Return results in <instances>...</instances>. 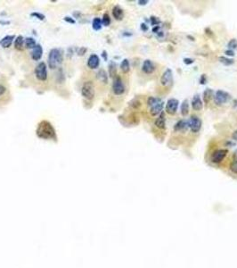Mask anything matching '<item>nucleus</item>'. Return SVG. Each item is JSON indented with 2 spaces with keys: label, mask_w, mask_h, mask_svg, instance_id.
Segmentation results:
<instances>
[{
  "label": "nucleus",
  "mask_w": 237,
  "mask_h": 268,
  "mask_svg": "<svg viewBox=\"0 0 237 268\" xmlns=\"http://www.w3.org/2000/svg\"><path fill=\"white\" fill-rule=\"evenodd\" d=\"M37 135L40 139L44 140H50L54 139L55 140V131L52 124L48 121H42L39 123L38 129H37Z\"/></svg>",
  "instance_id": "nucleus-1"
},
{
  "label": "nucleus",
  "mask_w": 237,
  "mask_h": 268,
  "mask_svg": "<svg viewBox=\"0 0 237 268\" xmlns=\"http://www.w3.org/2000/svg\"><path fill=\"white\" fill-rule=\"evenodd\" d=\"M63 63V54L60 49L53 48L48 55V65L49 68L54 70L56 69L61 63Z\"/></svg>",
  "instance_id": "nucleus-2"
},
{
  "label": "nucleus",
  "mask_w": 237,
  "mask_h": 268,
  "mask_svg": "<svg viewBox=\"0 0 237 268\" xmlns=\"http://www.w3.org/2000/svg\"><path fill=\"white\" fill-rule=\"evenodd\" d=\"M147 104L150 107V113L152 115H158L163 109V101L160 98L150 97L147 100Z\"/></svg>",
  "instance_id": "nucleus-3"
},
{
  "label": "nucleus",
  "mask_w": 237,
  "mask_h": 268,
  "mask_svg": "<svg viewBox=\"0 0 237 268\" xmlns=\"http://www.w3.org/2000/svg\"><path fill=\"white\" fill-rule=\"evenodd\" d=\"M95 86L93 84L92 81H86L84 82V84L82 85V88H81V94L82 96L88 99V100H91L94 98L95 97Z\"/></svg>",
  "instance_id": "nucleus-4"
},
{
  "label": "nucleus",
  "mask_w": 237,
  "mask_h": 268,
  "mask_svg": "<svg viewBox=\"0 0 237 268\" xmlns=\"http://www.w3.org/2000/svg\"><path fill=\"white\" fill-rule=\"evenodd\" d=\"M35 74L37 79L45 81L48 79V67L44 62H40L35 68Z\"/></svg>",
  "instance_id": "nucleus-5"
},
{
  "label": "nucleus",
  "mask_w": 237,
  "mask_h": 268,
  "mask_svg": "<svg viewBox=\"0 0 237 268\" xmlns=\"http://www.w3.org/2000/svg\"><path fill=\"white\" fill-rule=\"evenodd\" d=\"M187 124H188V127L190 128V130L194 133L200 131V130L202 128V120L196 115L191 116V118L187 121Z\"/></svg>",
  "instance_id": "nucleus-6"
},
{
  "label": "nucleus",
  "mask_w": 237,
  "mask_h": 268,
  "mask_svg": "<svg viewBox=\"0 0 237 268\" xmlns=\"http://www.w3.org/2000/svg\"><path fill=\"white\" fill-rule=\"evenodd\" d=\"M112 91L115 95H122L125 92V86L120 77L117 76L114 78L113 84H112Z\"/></svg>",
  "instance_id": "nucleus-7"
},
{
  "label": "nucleus",
  "mask_w": 237,
  "mask_h": 268,
  "mask_svg": "<svg viewBox=\"0 0 237 268\" xmlns=\"http://www.w3.org/2000/svg\"><path fill=\"white\" fill-rule=\"evenodd\" d=\"M229 97H230V96H229V94L227 92L219 90H218L215 93V97H214L215 104H217L218 106H221V105L227 102V100L229 99Z\"/></svg>",
  "instance_id": "nucleus-8"
},
{
  "label": "nucleus",
  "mask_w": 237,
  "mask_h": 268,
  "mask_svg": "<svg viewBox=\"0 0 237 268\" xmlns=\"http://www.w3.org/2000/svg\"><path fill=\"white\" fill-rule=\"evenodd\" d=\"M227 149H218L215 150L211 155V161L215 164H219L223 161V159L225 158L227 154Z\"/></svg>",
  "instance_id": "nucleus-9"
},
{
  "label": "nucleus",
  "mask_w": 237,
  "mask_h": 268,
  "mask_svg": "<svg viewBox=\"0 0 237 268\" xmlns=\"http://www.w3.org/2000/svg\"><path fill=\"white\" fill-rule=\"evenodd\" d=\"M172 80H173V73H172V71L170 69H167L163 74L161 75V78H160V84L162 86H165V87H168L170 85H171L172 83Z\"/></svg>",
  "instance_id": "nucleus-10"
},
{
  "label": "nucleus",
  "mask_w": 237,
  "mask_h": 268,
  "mask_svg": "<svg viewBox=\"0 0 237 268\" xmlns=\"http://www.w3.org/2000/svg\"><path fill=\"white\" fill-rule=\"evenodd\" d=\"M178 100L176 99V98H170L168 101H167V105H166V112L169 114H171L173 115L176 113L177 111V108H178Z\"/></svg>",
  "instance_id": "nucleus-11"
},
{
  "label": "nucleus",
  "mask_w": 237,
  "mask_h": 268,
  "mask_svg": "<svg viewBox=\"0 0 237 268\" xmlns=\"http://www.w3.org/2000/svg\"><path fill=\"white\" fill-rule=\"evenodd\" d=\"M154 70H155V66H154V64L151 60L146 59V60L143 61L142 65V71L144 73L151 74V73H153L154 72Z\"/></svg>",
  "instance_id": "nucleus-12"
},
{
  "label": "nucleus",
  "mask_w": 237,
  "mask_h": 268,
  "mask_svg": "<svg viewBox=\"0 0 237 268\" xmlns=\"http://www.w3.org/2000/svg\"><path fill=\"white\" fill-rule=\"evenodd\" d=\"M99 63H100V59H99L98 56L95 54L91 55L87 60V66L90 69H96L99 66Z\"/></svg>",
  "instance_id": "nucleus-13"
},
{
  "label": "nucleus",
  "mask_w": 237,
  "mask_h": 268,
  "mask_svg": "<svg viewBox=\"0 0 237 268\" xmlns=\"http://www.w3.org/2000/svg\"><path fill=\"white\" fill-rule=\"evenodd\" d=\"M42 55H43V48H42V47L39 44L36 45V47H34L33 50H32V59L35 60V61H38L42 57Z\"/></svg>",
  "instance_id": "nucleus-14"
},
{
  "label": "nucleus",
  "mask_w": 237,
  "mask_h": 268,
  "mask_svg": "<svg viewBox=\"0 0 237 268\" xmlns=\"http://www.w3.org/2000/svg\"><path fill=\"white\" fill-rule=\"evenodd\" d=\"M192 107L193 108V110L200 111L202 108V101L199 95H195L192 100Z\"/></svg>",
  "instance_id": "nucleus-15"
},
{
  "label": "nucleus",
  "mask_w": 237,
  "mask_h": 268,
  "mask_svg": "<svg viewBox=\"0 0 237 268\" xmlns=\"http://www.w3.org/2000/svg\"><path fill=\"white\" fill-rule=\"evenodd\" d=\"M15 36L14 35H8V36H5V38H3L1 40H0V45L4 48H8L12 45L14 39H15Z\"/></svg>",
  "instance_id": "nucleus-16"
},
{
  "label": "nucleus",
  "mask_w": 237,
  "mask_h": 268,
  "mask_svg": "<svg viewBox=\"0 0 237 268\" xmlns=\"http://www.w3.org/2000/svg\"><path fill=\"white\" fill-rule=\"evenodd\" d=\"M188 124H187V121H185V120H180L178 121L174 126V131H185L186 130H188Z\"/></svg>",
  "instance_id": "nucleus-17"
},
{
  "label": "nucleus",
  "mask_w": 237,
  "mask_h": 268,
  "mask_svg": "<svg viewBox=\"0 0 237 268\" xmlns=\"http://www.w3.org/2000/svg\"><path fill=\"white\" fill-rule=\"evenodd\" d=\"M112 15H113V17H114L116 20L120 21V20H122L123 17H124V12H123V10H122L119 5H116V6H114L113 9H112Z\"/></svg>",
  "instance_id": "nucleus-18"
},
{
  "label": "nucleus",
  "mask_w": 237,
  "mask_h": 268,
  "mask_svg": "<svg viewBox=\"0 0 237 268\" xmlns=\"http://www.w3.org/2000/svg\"><path fill=\"white\" fill-rule=\"evenodd\" d=\"M155 126L159 129H164L165 128V124H166V118H165V114L164 112H161L159 117L155 120Z\"/></svg>",
  "instance_id": "nucleus-19"
},
{
  "label": "nucleus",
  "mask_w": 237,
  "mask_h": 268,
  "mask_svg": "<svg viewBox=\"0 0 237 268\" xmlns=\"http://www.w3.org/2000/svg\"><path fill=\"white\" fill-rule=\"evenodd\" d=\"M97 79L99 80L100 81H102L103 83L106 84L108 82V76H107V73L104 70L101 69L99 70V72L97 73Z\"/></svg>",
  "instance_id": "nucleus-20"
},
{
  "label": "nucleus",
  "mask_w": 237,
  "mask_h": 268,
  "mask_svg": "<svg viewBox=\"0 0 237 268\" xmlns=\"http://www.w3.org/2000/svg\"><path fill=\"white\" fill-rule=\"evenodd\" d=\"M181 114L183 116H186L189 113V104H188V100L187 99H185L182 104H181Z\"/></svg>",
  "instance_id": "nucleus-21"
},
{
  "label": "nucleus",
  "mask_w": 237,
  "mask_h": 268,
  "mask_svg": "<svg viewBox=\"0 0 237 268\" xmlns=\"http://www.w3.org/2000/svg\"><path fill=\"white\" fill-rule=\"evenodd\" d=\"M212 97H213V90L211 89H206L203 92V95H202L203 101L205 103H209L211 100Z\"/></svg>",
  "instance_id": "nucleus-22"
},
{
  "label": "nucleus",
  "mask_w": 237,
  "mask_h": 268,
  "mask_svg": "<svg viewBox=\"0 0 237 268\" xmlns=\"http://www.w3.org/2000/svg\"><path fill=\"white\" fill-rule=\"evenodd\" d=\"M24 44V39L22 36H18L15 39V47L18 50H21L22 48V46Z\"/></svg>",
  "instance_id": "nucleus-23"
},
{
  "label": "nucleus",
  "mask_w": 237,
  "mask_h": 268,
  "mask_svg": "<svg viewBox=\"0 0 237 268\" xmlns=\"http://www.w3.org/2000/svg\"><path fill=\"white\" fill-rule=\"evenodd\" d=\"M230 170H231L234 174H237V151H235V154H234L232 163H231V165H230Z\"/></svg>",
  "instance_id": "nucleus-24"
},
{
  "label": "nucleus",
  "mask_w": 237,
  "mask_h": 268,
  "mask_svg": "<svg viewBox=\"0 0 237 268\" xmlns=\"http://www.w3.org/2000/svg\"><path fill=\"white\" fill-rule=\"evenodd\" d=\"M120 69L123 73H127L130 70V65H129V61L127 59H123V61L120 63Z\"/></svg>",
  "instance_id": "nucleus-25"
},
{
  "label": "nucleus",
  "mask_w": 237,
  "mask_h": 268,
  "mask_svg": "<svg viewBox=\"0 0 237 268\" xmlns=\"http://www.w3.org/2000/svg\"><path fill=\"white\" fill-rule=\"evenodd\" d=\"M102 20L100 18H95L92 22V27L95 31H100L102 29Z\"/></svg>",
  "instance_id": "nucleus-26"
},
{
  "label": "nucleus",
  "mask_w": 237,
  "mask_h": 268,
  "mask_svg": "<svg viewBox=\"0 0 237 268\" xmlns=\"http://www.w3.org/2000/svg\"><path fill=\"white\" fill-rule=\"evenodd\" d=\"M117 73V64L114 62H111L109 64V74L111 77H115Z\"/></svg>",
  "instance_id": "nucleus-27"
},
{
  "label": "nucleus",
  "mask_w": 237,
  "mask_h": 268,
  "mask_svg": "<svg viewBox=\"0 0 237 268\" xmlns=\"http://www.w3.org/2000/svg\"><path fill=\"white\" fill-rule=\"evenodd\" d=\"M36 45H37L36 41H35V39L33 38H27L25 39V46H26L27 48H29V49L34 48L36 47Z\"/></svg>",
  "instance_id": "nucleus-28"
},
{
  "label": "nucleus",
  "mask_w": 237,
  "mask_h": 268,
  "mask_svg": "<svg viewBox=\"0 0 237 268\" xmlns=\"http://www.w3.org/2000/svg\"><path fill=\"white\" fill-rule=\"evenodd\" d=\"M219 62L225 65H231L233 63H235V61L233 59H230V58H227V57H225V56H220L219 57Z\"/></svg>",
  "instance_id": "nucleus-29"
},
{
  "label": "nucleus",
  "mask_w": 237,
  "mask_h": 268,
  "mask_svg": "<svg viewBox=\"0 0 237 268\" xmlns=\"http://www.w3.org/2000/svg\"><path fill=\"white\" fill-rule=\"evenodd\" d=\"M102 23L104 25V26H109L110 23H111V18L108 14H104V16H103V20H102Z\"/></svg>",
  "instance_id": "nucleus-30"
},
{
  "label": "nucleus",
  "mask_w": 237,
  "mask_h": 268,
  "mask_svg": "<svg viewBox=\"0 0 237 268\" xmlns=\"http://www.w3.org/2000/svg\"><path fill=\"white\" fill-rule=\"evenodd\" d=\"M227 47H229V49H231V50L237 48V39H231V40L228 42Z\"/></svg>",
  "instance_id": "nucleus-31"
},
{
  "label": "nucleus",
  "mask_w": 237,
  "mask_h": 268,
  "mask_svg": "<svg viewBox=\"0 0 237 268\" xmlns=\"http://www.w3.org/2000/svg\"><path fill=\"white\" fill-rule=\"evenodd\" d=\"M31 16H34V17L38 18V20H40V21H43V20H45V15H42V14H39V13H32Z\"/></svg>",
  "instance_id": "nucleus-32"
},
{
  "label": "nucleus",
  "mask_w": 237,
  "mask_h": 268,
  "mask_svg": "<svg viewBox=\"0 0 237 268\" xmlns=\"http://www.w3.org/2000/svg\"><path fill=\"white\" fill-rule=\"evenodd\" d=\"M151 23H152V25H156V26H158V24L160 23V20L157 19L155 16H152V17H151Z\"/></svg>",
  "instance_id": "nucleus-33"
},
{
  "label": "nucleus",
  "mask_w": 237,
  "mask_h": 268,
  "mask_svg": "<svg viewBox=\"0 0 237 268\" xmlns=\"http://www.w3.org/2000/svg\"><path fill=\"white\" fill-rule=\"evenodd\" d=\"M206 82H207V76H206V74H202L200 78V83L202 85H204L206 84Z\"/></svg>",
  "instance_id": "nucleus-34"
},
{
  "label": "nucleus",
  "mask_w": 237,
  "mask_h": 268,
  "mask_svg": "<svg viewBox=\"0 0 237 268\" xmlns=\"http://www.w3.org/2000/svg\"><path fill=\"white\" fill-rule=\"evenodd\" d=\"M225 54L227 56H235V52H234L233 50H231V49H227V50H225Z\"/></svg>",
  "instance_id": "nucleus-35"
},
{
  "label": "nucleus",
  "mask_w": 237,
  "mask_h": 268,
  "mask_svg": "<svg viewBox=\"0 0 237 268\" xmlns=\"http://www.w3.org/2000/svg\"><path fill=\"white\" fill-rule=\"evenodd\" d=\"M183 61H184V63H186V64H187V65L193 63V59H192V58H184Z\"/></svg>",
  "instance_id": "nucleus-36"
},
{
  "label": "nucleus",
  "mask_w": 237,
  "mask_h": 268,
  "mask_svg": "<svg viewBox=\"0 0 237 268\" xmlns=\"http://www.w3.org/2000/svg\"><path fill=\"white\" fill-rule=\"evenodd\" d=\"M86 51H87V48L86 47H80L79 49V51H78V54H79V56H83L86 53Z\"/></svg>",
  "instance_id": "nucleus-37"
},
{
  "label": "nucleus",
  "mask_w": 237,
  "mask_h": 268,
  "mask_svg": "<svg viewBox=\"0 0 237 268\" xmlns=\"http://www.w3.org/2000/svg\"><path fill=\"white\" fill-rule=\"evenodd\" d=\"M141 30H142L143 32H147L148 30H149V27H148V25L147 24H145V23H141Z\"/></svg>",
  "instance_id": "nucleus-38"
},
{
  "label": "nucleus",
  "mask_w": 237,
  "mask_h": 268,
  "mask_svg": "<svg viewBox=\"0 0 237 268\" xmlns=\"http://www.w3.org/2000/svg\"><path fill=\"white\" fill-rule=\"evenodd\" d=\"M64 20H65L67 22H69V23H72V24H74V23H75V21H74L72 18H71V17H68V16H66V17L64 18Z\"/></svg>",
  "instance_id": "nucleus-39"
},
{
  "label": "nucleus",
  "mask_w": 237,
  "mask_h": 268,
  "mask_svg": "<svg viewBox=\"0 0 237 268\" xmlns=\"http://www.w3.org/2000/svg\"><path fill=\"white\" fill-rule=\"evenodd\" d=\"M5 91H6V89H5V87H4L3 85H1V84H0V96H2V95L5 92Z\"/></svg>",
  "instance_id": "nucleus-40"
},
{
  "label": "nucleus",
  "mask_w": 237,
  "mask_h": 268,
  "mask_svg": "<svg viewBox=\"0 0 237 268\" xmlns=\"http://www.w3.org/2000/svg\"><path fill=\"white\" fill-rule=\"evenodd\" d=\"M148 0H139L138 1V5H147L148 4Z\"/></svg>",
  "instance_id": "nucleus-41"
},
{
  "label": "nucleus",
  "mask_w": 237,
  "mask_h": 268,
  "mask_svg": "<svg viewBox=\"0 0 237 268\" xmlns=\"http://www.w3.org/2000/svg\"><path fill=\"white\" fill-rule=\"evenodd\" d=\"M159 30H160V26H155L153 29V32H154V33H157L159 32Z\"/></svg>",
  "instance_id": "nucleus-42"
},
{
  "label": "nucleus",
  "mask_w": 237,
  "mask_h": 268,
  "mask_svg": "<svg viewBox=\"0 0 237 268\" xmlns=\"http://www.w3.org/2000/svg\"><path fill=\"white\" fill-rule=\"evenodd\" d=\"M103 57H104V60H107V53H106L105 51L103 52Z\"/></svg>",
  "instance_id": "nucleus-43"
},
{
  "label": "nucleus",
  "mask_w": 237,
  "mask_h": 268,
  "mask_svg": "<svg viewBox=\"0 0 237 268\" xmlns=\"http://www.w3.org/2000/svg\"><path fill=\"white\" fill-rule=\"evenodd\" d=\"M233 138H234L235 141H237V131H235V133H234V135H233Z\"/></svg>",
  "instance_id": "nucleus-44"
},
{
  "label": "nucleus",
  "mask_w": 237,
  "mask_h": 268,
  "mask_svg": "<svg viewBox=\"0 0 237 268\" xmlns=\"http://www.w3.org/2000/svg\"><path fill=\"white\" fill-rule=\"evenodd\" d=\"M162 36H163L162 32H160V33H158V37H162Z\"/></svg>",
  "instance_id": "nucleus-45"
}]
</instances>
